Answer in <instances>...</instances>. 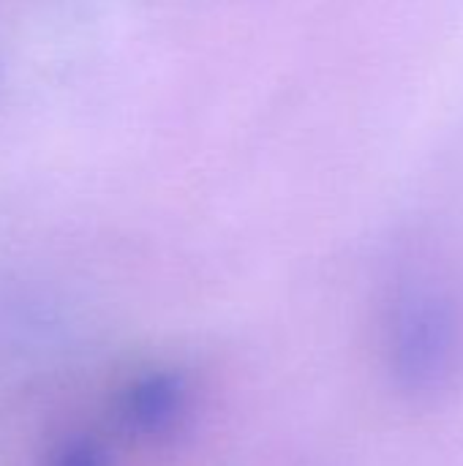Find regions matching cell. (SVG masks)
<instances>
[{"instance_id":"1","label":"cell","mask_w":463,"mask_h":466,"mask_svg":"<svg viewBox=\"0 0 463 466\" xmlns=\"http://www.w3.org/2000/svg\"><path fill=\"white\" fill-rule=\"evenodd\" d=\"M458 328L450 303L434 289H409L398 298L388 325V363L409 396H434L453 374Z\"/></svg>"},{"instance_id":"2","label":"cell","mask_w":463,"mask_h":466,"mask_svg":"<svg viewBox=\"0 0 463 466\" xmlns=\"http://www.w3.org/2000/svg\"><path fill=\"white\" fill-rule=\"evenodd\" d=\"M188 399V382L177 371H145L123 388L117 418L139 440H164L186 420Z\"/></svg>"},{"instance_id":"3","label":"cell","mask_w":463,"mask_h":466,"mask_svg":"<svg viewBox=\"0 0 463 466\" xmlns=\"http://www.w3.org/2000/svg\"><path fill=\"white\" fill-rule=\"evenodd\" d=\"M49 466H106V456L98 442L87 437L68 440L52 459Z\"/></svg>"}]
</instances>
